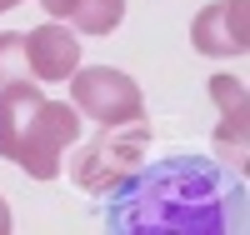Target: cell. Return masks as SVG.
Wrapping results in <instances>:
<instances>
[{
	"instance_id": "6da1fadb",
	"label": "cell",
	"mask_w": 250,
	"mask_h": 235,
	"mask_svg": "<svg viewBox=\"0 0 250 235\" xmlns=\"http://www.w3.org/2000/svg\"><path fill=\"white\" fill-rule=\"evenodd\" d=\"M95 215L110 235H245V175L210 155H165L95 195Z\"/></svg>"
},
{
	"instance_id": "7a4b0ae2",
	"label": "cell",
	"mask_w": 250,
	"mask_h": 235,
	"mask_svg": "<svg viewBox=\"0 0 250 235\" xmlns=\"http://www.w3.org/2000/svg\"><path fill=\"white\" fill-rule=\"evenodd\" d=\"M70 145H80V110L70 100H45L40 80L0 85V155L35 180L65 170Z\"/></svg>"
},
{
	"instance_id": "3957f363",
	"label": "cell",
	"mask_w": 250,
	"mask_h": 235,
	"mask_svg": "<svg viewBox=\"0 0 250 235\" xmlns=\"http://www.w3.org/2000/svg\"><path fill=\"white\" fill-rule=\"evenodd\" d=\"M75 150V145H70ZM145 150H150V120H125V125H110V130H100L90 145H80L75 160H70V180L80 190H90V195H100V190H110L125 170H135L145 160Z\"/></svg>"
},
{
	"instance_id": "277c9868",
	"label": "cell",
	"mask_w": 250,
	"mask_h": 235,
	"mask_svg": "<svg viewBox=\"0 0 250 235\" xmlns=\"http://www.w3.org/2000/svg\"><path fill=\"white\" fill-rule=\"evenodd\" d=\"M70 105L80 110V120L95 125V130H110V125H125V120H140L145 115L140 85L125 70H110V65L75 70L70 75Z\"/></svg>"
},
{
	"instance_id": "5b68a950",
	"label": "cell",
	"mask_w": 250,
	"mask_h": 235,
	"mask_svg": "<svg viewBox=\"0 0 250 235\" xmlns=\"http://www.w3.org/2000/svg\"><path fill=\"white\" fill-rule=\"evenodd\" d=\"M245 0H215V5H205L190 25V40L200 55L210 60H230V55H245L250 45V30H245Z\"/></svg>"
},
{
	"instance_id": "8992f818",
	"label": "cell",
	"mask_w": 250,
	"mask_h": 235,
	"mask_svg": "<svg viewBox=\"0 0 250 235\" xmlns=\"http://www.w3.org/2000/svg\"><path fill=\"white\" fill-rule=\"evenodd\" d=\"M210 100L220 105V125H215V160L245 170V80L235 75H210Z\"/></svg>"
},
{
	"instance_id": "52a82bcc",
	"label": "cell",
	"mask_w": 250,
	"mask_h": 235,
	"mask_svg": "<svg viewBox=\"0 0 250 235\" xmlns=\"http://www.w3.org/2000/svg\"><path fill=\"white\" fill-rule=\"evenodd\" d=\"M25 60L35 80H70L80 70V40L70 35V25H40L25 35Z\"/></svg>"
},
{
	"instance_id": "ba28073f",
	"label": "cell",
	"mask_w": 250,
	"mask_h": 235,
	"mask_svg": "<svg viewBox=\"0 0 250 235\" xmlns=\"http://www.w3.org/2000/svg\"><path fill=\"white\" fill-rule=\"evenodd\" d=\"M70 20H75L80 35H110L125 20V0H75Z\"/></svg>"
},
{
	"instance_id": "9c48e42d",
	"label": "cell",
	"mask_w": 250,
	"mask_h": 235,
	"mask_svg": "<svg viewBox=\"0 0 250 235\" xmlns=\"http://www.w3.org/2000/svg\"><path fill=\"white\" fill-rule=\"evenodd\" d=\"M15 80H35L25 60V35L0 30V85H15Z\"/></svg>"
},
{
	"instance_id": "30bf717a",
	"label": "cell",
	"mask_w": 250,
	"mask_h": 235,
	"mask_svg": "<svg viewBox=\"0 0 250 235\" xmlns=\"http://www.w3.org/2000/svg\"><path fill=\"white\" fill-rule=\"evenodd\" d=\"M40 5H45V15H50V20H70L75 0H40Z\"/></svg>"
},
{
	"instance_id": "8fae6325",
	"label": "cell",
	"mask_w": 250,
	"mask_h": 235,
	"mask_svg": "<svg viewBox=\"0 0 250 235\" xmlns=\"http://www.w3.org/2000/svg\"><path fill=\"white\" fill-rule=\"evenodd\" d=\"M10 225H15V220H10V205H5V195H0V235H5Z\"/></svg>"
},
{
	"instance_id": "7c38bea8",
	"label": "cell",
	"mask_w": 250,
	"mask_h": 235,
	"mask_svg": "<svg viewBox=\"0 0 250 235\" xmlns=\"http://www.w3.org/2000/svg\"><path fill=\"white\" fill-rule=\"evenodd\" d=\"M10 5H20V0H0V10H10Z\"/></svg>"
}]
</instances>
